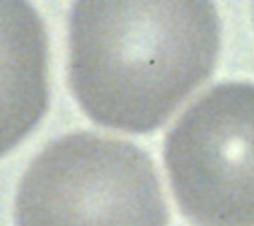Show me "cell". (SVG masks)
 <instances>
[{
    "label": "cell",
    "mask_w": 254,
    "mask_h": 226,
    "mask_svg": "<svg viewBox=\"0 0 254 226\" xmlns=\"http://www.w3.org/2000/svg\"><path fill=\"white\" fill-rule=\"evenodd\" d=\"M219 43L209 1H79L69 26L71 90L94 121L149 132L207 78Z\"/></svg>",
    "instance_id": "6da1fadb"
},
{
    "label": "cell",
    "mask_w": 254,
    "mask_h": 226,
    "mask_svg": "<svg viewBox=\"0 0 254 226\" xmlns=\"http://www.w3.org/2000/svg\"><path fill=\"white\" fill-rule=\"evenodd\" d=\"M17 226H167L150 159L91 133L65 135L29 165L16 195Z\"/></svg>",
    "instance_id": "7a4b0ae2"
},
{
    "label": "cell",
    "mask_w": 254,
    "mask_h": 226,
    "mask_svg": "<svg viewBox=\"0 0 254 226\" xmlns=\"http://www.w3.org/2000/svg\"><path fill=\"white\" fill-rule=\"evenodd\" d=\"M176 200L195 226H254V84L218 85L165 145Z\"/></svg>",
    "instance_id": "3957f363"
},
{
    "label": "cell",
    "mask_w": 254,
    "mask_h": 226,
    "mask_svg": "<svg viewBox=\"0 0 254 226\" xmlns=\"http://www.w3.org/2000/svg\"><path fill=\"white\" fill-rule=\"evenodd\" d=\"M1 150L12 149L42 116L48 98L47 40L38 14L23 1L2 0Z\"/></svg>",
    "instance_id": "277c9868"
}]
</instances>
